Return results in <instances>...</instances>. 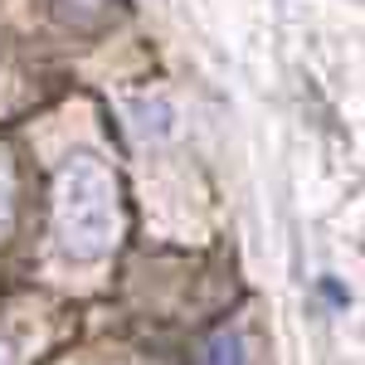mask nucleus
<instances>
[{
  "label": "nucleus",
  "instance_id": "obj_6",
  "mask_svg": "<svg viewBox=\"0 0 365 365\" xmlns=\"http://www.w3.org/2000/svg\"><path fill=\"white\" fill-rule=\"evenodd\" d=\"M63 5H78V10H98L103 0H63Z\"/></svg>",
  "mask_w": 365,
  "mask_h": 365
},
{
  "label": "nucleus",
  "instance_id": "obj_3",
  "mask_svg": "<svg viewBox=\"0 0 365 365\" xmlns=\"http://www.w3.org/2000/svg\"><path fill=\"white\" fill-rule=\"evenodd\" d=\"M132 117H137V127L146 132V137H166L170 122H175V113H170V103H132Z\"/></svg>",
  "mask_w": 365,
  "mask_h": 365
},
{
  "label": "nucleus",
  "instance_id": "obj_5",
  "mask_svg": "<svg viewBox=\"0 0 365 365\" xmlns=\"http://www.w3.org/2000/svg\"><path fill=\"white\" fill-rule=\"evenodd\" d=\"M0 365H15V356H10V341L0 336Z\"/></svg>",
  "mask_w": 365,
  "mask_h": 365
},
{
  "label": "nucleus",
  "instance_id": "obj_1",
  "mask_svg": "<svg viewBox=\"0 0 365 365\" xmlns=\"http://www.w3.org/2000/svg\"><path fill=\"white\" fill-rule=\"evenodd\" d=\"M54 244L68 263H98L117 244V180L93 151L63 156L54 175Z\"/></svg>",
  "mask_w": 365,
  "mask_h": 365
},
{
  "label": "nucleus",
  "instance_id": "obj_4",
  "mask_svg": "<svg viewBox=\"0 0 365 365\" xmlns=\"http://www.w3.org/2000/svg\"><path fill=\"white\" fill-rule=\"evenodd\" d=\"M10 215H15V170L0 156V234L10 229Z\"/></svg>",
  "mask_w": 365,
  "mask_h": 365
},
{
  "label": "nucleus",
  "instance_id": "obj_2",
  "mask_svg": "<svg viewBox=\"0 0 365 365\" xmlns=\"http://www.w3.org/2000/svg\"><path fill=\"white\" fill-rule=\"evenodd\" d=\"M200 365H249V346H244L239 331H215V336L205 341Z\"/></svg>",
  "mask_w": 365,
  "mask_h": 365
}]
</instances>
